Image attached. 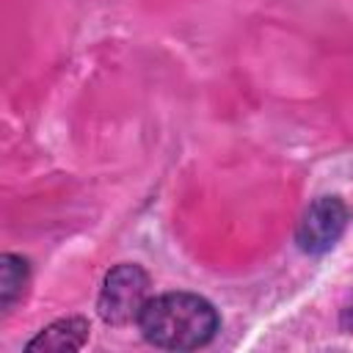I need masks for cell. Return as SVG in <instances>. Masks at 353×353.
<instances>
[{
  "instance_id": "cell-1",
  "label": "cell",
  "mask_w": 353,
  "mask_h": 353,
  "mask_svg": "<svg viewBox=\"0 0 353 353\" xmlns=\"http://www.w3.org/2000/svg\"><path fill=\"white\" fill-rule=\"evenodd\" d=\"M221 317L215 306L193 292H163L146 301L138 328L143 339L163 350H196L212 342Z\"/></svg>"
},
{
  "instance_id": "cell-2",
  "label": "cell",
  "mask_w": 353,
  "mask_h": 353,
  "mask_svg": "<svg viewBox=\"0 0 353 353\" xmlns=\"http://www.w3.org/2000/svg\"><path fill=\"white\" fill-rule=\"evenodd\" d=\"M149 273L135 265V262H121L113 270H108L99 298H97V309L99 317L108 325H130L138 323L146 301H149Z\"/></svg>"
},
{
  "instance_id": "cell-3",
  "label": "cell",
  "mask_w": 353,
  "mask_h": 353,
  "mask_svg": "<svg viewBox=\"0 0 353 353\" xmlns=\"http://www.w3.org/2000/svg\"><path fill=\"white\" fill-rule=\"evenodd\" d=\"M347 221L350 212L339 196H320L303 210L295 229V243L303 254H325L345 234Z\"/></svg>"
},
{
  "instance_id": "cell-4",
  "label": "cell",
  "mask_w": 353,
  "mask_h": 353,
  "mask_svg": "<svg viewBox=\"0 0 353 353\" xmlns=\"http://www.w3.org/2000/svg\"><path fill=\"white\" fill-rule=\"evenodd\" d=\"M88 331H91V325L85 317H63V320H55L52 325L41 328L28 342V350H52V353L80 350L88 342Z\"/></svg>"
},
{
  "instance_id": "cell-5",
  "label": "cell",
  "mask_w": 353,
  "mask_h": 353,
  "mask_svg": "<svg viewBox=\"0 0 353 353\" xmlns=\"http://www.w3.org/2000/svg\"><path fill=\"white\" fill-rule=\"evenodd\" d=\"M28 262L17 254H3L0 259V306L11 309V303L17 298H22L25 287H28Z\"/></svg>"
},
{
  "instance_id": "cell-6",
  "label": "cell",
  "mask_w": 353,
  "mask_h": 353,
  "mask_svg": "<svg viewBox=\"0 0 353 353\" xmlns=\"http://www.w3.org/2000/svg\"><path fill=\"white\" fill-rule=\"evenodd\" d=\"M339 325H342L345 331L353 334V298H350V303L342 309V314H339Z\"/></svg>"
}]
</instances>
